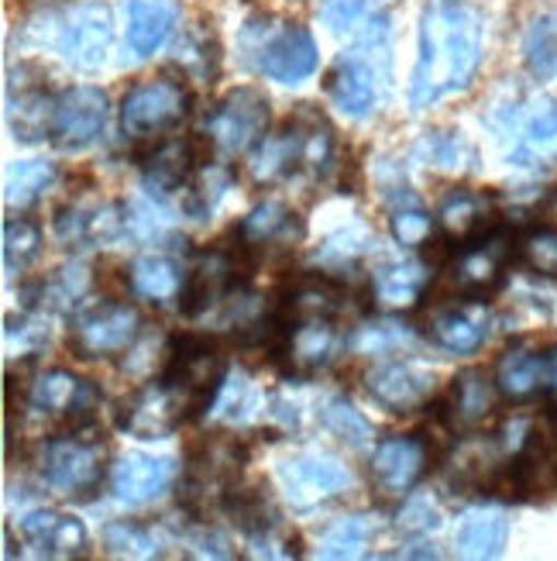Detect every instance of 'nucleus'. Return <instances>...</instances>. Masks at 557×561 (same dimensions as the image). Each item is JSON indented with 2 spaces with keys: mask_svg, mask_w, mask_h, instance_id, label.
Here are the masks:
<instances>
[{
  "mask_svg": "<svg viewBox=\"0 0 557 561\" xmlns=\"http://www.w3.org/2000/svg\"><path fill=\"white\" fill-rule=\"evenodd\" d=\"M141 328H144V321L135 304L96 300L90 307H80L77 321L69 328L66 348L83 362L114 358V355H125L138 345Z\"/></svg>",
  "mask_w": 557,
  "mask_h": 561,
  "instance_id": "nucleus-5",
  "label": "nucleus"
},
{
  "mask_svg": "<svg viewBox=\"0 0 557 561\" xmlns=\"http://www.w3.org/2000/svg\"><path fill=\"white\" fill-rule=\"evenodd\" d=\"M372 400L390 413H414L433 400V376L414 362H379L365 376Z\"/></svg>",
  "mask_w": 557,
  "mask_h": 561,
  "instance_id": "nucleus-19",
  "label": "nucleus"
},
{
  "mask_svg": "<svg viewBox=\"0 0 557 561\" xmlns=\"http://www.w3.org/2000/svg\"><path fill=\"white\" fill-rule=\"evenodd\" d=\"M427 334L448 355H472L489 337V313L486 307H478V300H465L462 307H441L430 313Z\"/></svg>",
  "mask_w": 557,
  "mask_h": 561,
  "instance_id": "nucleus-24",
  "label": "nucleus"
},
{
  "mask_svg": "<svg viewBox=\"0 0 557 561\" xmlns=\"http://www.w3.org/2000/svg\"><path fill=\"white\" fill-rule=\"evenodd\" d=\"M506 541H510V520L492 506L468 510L454 530V548L462 558H499Z\"/></svg>",
  "mask_w": 557,
  "mask_h": 561,
  "instance_id": "nucleus-29",
  "label": "nucleus"
},
{
  "mask_svg": "<svg viewBox=\"0 0 557 561\" xmlns=\"http://www.w3.org/2000/svg\"><path fill=\"white\" fill-rule=\"evenodd\" d=\"M179 21L173 0H125V45L135 59H149L169 42Z\"/></svg>",
  "mask_w": 557,
  "mask_h": 561,
  "instance_id": "nucleus-26",
  "label": "nucleus"
},
{
  "mask_svg": "<svg viewBox=\"0 0 557 561\" xmlns=\"http://www.w3.org/2000/svg\"><path fill=\"white\" fill-rule=\"evenodd\" d=\"M21 538L38 558H83L90 548L83 520L62 510H32L21 517Z\"/></svg>",
  "mask_w": 557,
  "mask_h": 561,
  "instance_id": "nucleus-23",
  "label": "nucleus"
},
{
  "mask_svg": "<svg viewBox=\"0 0 557 561\" xmlns=\"http://www.w3.org/2000/svg\"><path fill=\"white\" fill-rule=\"evenodd\" d=\"M496 386L499 397L513 403H530L557 386V352H537V348H510L496 362Z\"/></svg>",
  "mask_w": 557,
  "mask_h": 561,
  "instance_id": "nucleus-18",
  "label": "nucleus"
},
{
  "mask_svg": "<svg viewBox=\"0 0 557 561\" xmlns=\"http://www.w3.org/2000/svg\"><path fill=\"white\" fill-rule=\"evenodd\" d=\"M481 66V14L462 0H433L420 14V48L409 107L427 111L444 96L465 93Z\"/></svg>",
  "mask_w": 557,
  "mask_h": 561,
  "instance_id": "nucleus-1",
  "label": "nucleus"
},
{
  "mask_svg": "<svg viewBox=\"0 0 557 561\" xmlns=\"http://www.w3.org/2000/svg\"><path fill=\"white\" fill-rule=\"evenodd\" d=\"M489 125L499 138L510 141V165L541 173L557 162V101L534 96L530 104L492 107Z\"/></svg>",
  "mask_w": 557,
  "mask_h": 561,
  "instance_id": "nucleus-4",
  "label": "nucleus"
},
{
  "mask_svg": "<svg viewBox=\"0 0 557 561\" xmlns=\"http://www.w3.org/2000/svg\"><path fill=\"white\" fill-rule=\"evenodd\" d=\"M231 186V169H221V165H200L197 176L189 180V186L183 190V210L193 221H207L213 214V207L224 201V193Z\"/></svg>",
  "mask_w": 557,
  "mask_h": 561,
  "instance_id": "nucleus-36",
  "label": "nucleus"
},
{
  "mask_svg": "<svg viewBox=\"0 0 557 561\" xmlns=\"http://www.w3.org/2000/svg\"><path fill=\"white\" fill-rule=\"evenodd\" d=\"M430 461H433V455H430L423 437H417V434L385 437V442L375 445L372 461H369L375 493L382 500H403L423 479Z\"/></svg>",
  "mask_w": 557,
  "mask_h": 561,
  "instance_id": "nucleus-13",
  "label": "nucleus"
},
{
  "mask_svg": "<svg viewBox=\"0 0 557 561\" xmlns=\"http://www.w3.org/2000/svg\"><path fill=\"white\" fill-rule=\"evenodd\" d=\"M35 466L48 493L62 500H90L107 476V445L96 417L48 437L38 448Z\"/></svg>",
  "mask_w": 557,
  "mask_h": 561,
  "instance_id": "nucleus-3",
  "label": "nucleus"
},
{
  "mask_svg": "<svg viewBox=\"0 0 557 561\" xmlns=\"http://www.w3.org/2000/svg\"><path fill=\"white\" fill-rule=\"evenodd\" d=\"M321 417H324V427L334 437H341L345 445H351V448H369L372 445V437H375L372 424L365 421V413H361L355 403H348L345 397L327 400L324 410H321Z\"/></svg>",
  "mask_w": 557,
  "mask_h": 561,
  "instance_id": "nucleus-38",
  "label": "nucleus"
},
{
  "mask_svg": "<svg viewBox=\"0 0 557 561\" xmlns=\"http://www.w3.org/2000/svg\"><path fill=\"white\" fill-rule=\"evenodd\" d=\"M390 231H393V238L399 241V245L414 249V245H423V241L433 234V217L423 207H417L414 201H409V204H403V207L393 210Z\"/></svg>",
  "mask_w": 557,
  "mask_h": 561,
  "instance_id": "nucleus-43",
  "label": "nucleus"
},
{
  "mask_svg": "<svg viewBox=\"0 0 557 561\" xmlns=\"http://www.w3.org/2000/svg\"><path fill=\"white\" fill-rule=\"evenodd\" d=\"M427 270H430L427 262H403V259L379 262L372 270V297L390 310L414 307L430 286Z\"/></svg>",
  "mask_w": 557,
  "mask_h": 561,
  "instance_id": "nucleus-28",
  "label": "nucleus"
},
{
  "mask_svg": "<svg viewBox=\"0 0 557 561\" xmlns=\"http://www.w3.org/2000/svg\"><path fill=\"white\" fill-rule=\"evenodd\" d=\"M104 548L117 558H155L162 554V541L149 524L138 520H114L104 530Z\"/></svg>",
  "mask_w": 557,
  "mask_h": 561,
  "instance_id": "nucleus-39",
  "label": "nucleus"
},
{
  "mask_svg": "<svg viewBox=\"0 0 557 561\" xmlns=\"http://www.w3.org/2000/svg\"><path fill=\"white\" fill-rule=\"evenodd\" d=\"M53 231L66 249L111 245L120 234H128V207L125 204H101V207L69 204L56 210Z\"/></svg>",
  "mask_w": 557,
  "mask_h": 561,
  "instance_id": "nucleus-20",
  "label": "nucleus"
},
{
  "mask_svg": "<svg viewBox=\"0 0 557 561\" xmlns=\"http://www.w3.org/2000/svg\"><path fill=\"white\" fill-rule=\"evenodd\" d=\"M213 152L228 159L248 156L269 135V96L255 87L231 90L221 104L207 114V131Z\"/></svg>",
  "mask_w": 557,
  "mask_h": 561,
  "instance_id": "nucleus-7",
  "label": "nucleus"
},
{
  "mask_svg": "<svg viewBox=\"0 0 557 561\" xmlns=\"http://www.w3.org/2000/svg\"><path fill=\"white\" fill-rule=\"evenodd\" d=\"M414 159L430 169H441V173H468L478 162V152L462 138V131H427L417 141Z\"/></svg>",
  "mask_w": 557,
  "mask_h": 561,
  "instance_id": "nucleus-32",
  "label": "nucleus"
},
{
  "mask_svg": "<svg viewBox=\"0 0 557 561\" xmlns=\"http://www.w3.org/2000/svg\"><path fill=\"white\" fill-rule=\"evenodd\" d=\"M438 221H441V231L448 238H454L457 245H472V241L486 238L489 231L499 228V214H496V201L489 193H475V190L457 186L441 201Z\"/></svg>",
  "mask_w": 557,
  "mask_h": 561,
  "instance_id": "nucleus-25",
  "label": "nucleus"
},
{
  "mask_svg": "<svg viewBox=\"0 0 557 561\" xmlns=\"http://www.w3.org/2000/svg\"><path fill=\"white\" fill-rule=\"evenodd\" d=\"M390 4L393 0H327L321 8V21L327 24V32L345 35V32H358V28H365L369 21L382 18Z\"/></svg>",
  "mask_w": 557,
  "mask_h": 561,
  "instance_id": "nucleus-40",
  "label": "nucleus"
},
{
  "mask_svg": "<svg viewBox=\"0 0 557 561\" xmlns=\"http://www.w3.org/2000/svg\"><path fill=\"white\" fill-rule=\"evenodd\" d=\"M279 485L289 500V506L300 510V514H310L330 500H337L341 493H348L355 485L351 469L341 458H334L327 451H303V455H289L279 461Z\"/></svg>",
  "mask_w": 557,
  "mask_h": 561,
  "instance_id": "nucleus-8",
  "label": "nucleus"
},
{
  "mask_svg": "<svg viewBox=\"0 0 557 561\" xmlns=\"http://www.w3.org/2000/svg\"><path fill=\"white\" fill-rule=\"evenodd\" d=\"M42 252V228L32 217H8L4 221V270L8 276H21Z\"/></svg>",
  "mask_w": 557,
  "mask_h": 561,
  "instance_id": "nucleus-37",
  "label": "nucleus"
},
{
  "mask_svg": "<svg viewBox=\"0 0 557 561\" xmlns=\"http://www.w3.org/2000/svg\"><path fill=\"white\" fill-rule=\"evenodd\" d=\"M496 376H489L486 369H465L451 379L448 397L438 403L433 417H441L444 424L457 427H478L486 424L496 413Z\"/></svg>",
  "mask_w": 557,
  "mask_h": 561,
  "instance_id": "nucleus-22",
  "label": "nucleus"
},
{
  "mask_svg": "<svg viewBox=\"0 0 557 561\" xmlns=\"http://www.w3.org/2000/svg\"><path fill=\"white\" fill-rule=\"evenodd\" d=\"M173 479H176L173 458L131 451L125 458H117V466L111 469V493L128 506H144L159 500L173 485Z\"/></svg>",
  "mask_w": 557,
  "mask_h": 561,
  "instance_id": "nucleus-21",
  "label": "nucleus"
},
{
  "mask_svg": "<svg viewBox=\"0 0 557 561\" xmlns=\"http://www.w3.org/2000/svg\"><path fill=\"white\" fill-rule=\"evenodd\" d=\"M337 345H341V334H337L330 317H303V321L286 317V337L276 365H286L293 376H310L330 365Z\"/></svg>",
  "mask_w": 557,
  "mask_h": 561,
  "instance_id": "nucleus-17",
  "label": "nucleus"
},
{
  "mask_svg": "<svg viewBox=\"0 0 557 561\" xmlns=\"http://www.w3.org/2000/svg\"><path fill=\"white\" fill-rule=\"evenodd\" d=\"M59 180V169L56 162H45V159H32V162H14L4 176V201L8 207H32L42 193H48Z\"/></svg>",
  "mask_w": 557,
  "mask_h": 561,
  "instance_id": "nucleus-35",
  "label": "nucleus"
},
{
  "mask_svg": "<svg viewBox=\"0 0 557 561\" xmlns=\"http://www.w3.org/2000/svg\"><path fill=\"white\" fill-rule=\"evenodd\" d=\"M183 283H186L183 265H179L173 255H162V252L141 255V259L131 265V270H128V286L138 293V297L152 300V304L179 300Z\"/></svg>",
  "mask_w": 557,
  "mask_h": 561,
  "instance_id": "nucleus-31",
  "label": "nucleus"
},
{
  "mask_svg": "<svg viewBox=\"0 0 557 561\" xmlns=\"http://www.w3.org/2000/svg\"><path fill=\"white\" fill-rule=\"evenodd\" d=\"M520 262L537 276H557V228H537L520 241Z\"/></svg>",
  "mask_w": 557,
  "mask_h": 561,
  "instance_id": "nucleus-42",
  "label": "nucleus"
},
{
  "mask_svg": "<svg viewBox=\"0 0 557 561\" xmlns=\"http://www.w3.org/2000/svg\"><path fill=\"white\" fill-rule=\"evenodd\" d=\"M213 156V145L207 135H193L186 141H159L141 156V183L152 197H169V193L186 190L197 169L207 165Z\"/></svg>",
  "mask_w": 557,
  "mask_h": 561,
  "instance_id": "nucleus-15",
  "label": "nucleus"
},
{
  "mask_svg": "<svg viewBox=\"0 0 557 561\" xmlns=\"http://www.w3.org/2000/svg\"><path fill=\"white\" fill-rule=\"evenodd\" d=\"M114 42V18L104 0H83L77 4L59 28V53L62 59L80 69V72H93L101 69Z\"/></svg>",
  "mask_w": 557,
  "mask_h": 561,
  "instance_id": "nucleus-11",
  "label": "nucleus"
},
{
  "mask_svg": "<svg viewBox=\"0 0 557 561\" xmlns=\"http://www.w3.org/2000/svg\"><path fill=\"white\" fill-rule=\"evenodd\" d=\"M417 334L396 324V321H375V324H365V328H358L351 334L348 345L358 352V355H390L396 348H406V345H414Z\"/></svg>",
  "mask_w": 557,
  "mask_h": 561,
  "instance_id": "nucleus-41",
  "label": "nucleus"
},
{
  "mask_svg": "<svg viewBox=\"0 0 557 561\" xmlns=\"http://www.w3.org/2000/svg\"><path fill=\"white\" fill-rule=\"evenodd\" d=\"M255 66L282 87H300L317 72L321 53L303 24H282L255 45Z\"/></svg>",
  "mask_w": 557,
  "mask_h": 561,
  "instance_id": "nucleus-14",
  "label": "nucleus"
},
{
  "mask_svg": "<svg viewBox=\"0 0 557 561\" xmlns=\"http://www.w3.org/2000/svg\"><path fill=\"white\" fill-rule=\"evenodd\" d=\"M56 96L45 90L42 69L32 62H18L8 72V125L18 141H45L53 135Z\"/></svg>",
  "mask_w": 557,
  "mask_h": 561,
  "instance_id": "nucleus-12",
  "label": "nucleus"
},
{
  "mask_svg": "<svg viewBox=\"0 0 557 561\" xmlns=\"http://www.w3.org/2000/svg\"><path fill=\"white\" fill-rule=\"evenodd\" d=\"M523 59L537 80H557V8L541 11L526 24Z\"/></svg>",
  "mask_w": 557,
  "mask_h": 561,
  "instance_id": "nucleus-34",
  "label": "nucleus"
},
{
  "mask_svg": "<svg viewBox=\"0 0 557 561\" xmlns=\"http://www.w3.org/2000/svg\"><path fill=\"white\" fill-rule=\"evenodd\" d=\"M399 530L406 534H430L441 527V510L430 496H409L399 510Z\"/></svg>",
  "mask_w": 557,
  "mask_h": 561,
  "instance_id": "nucleus-44",
  "label": "nucleus"
},
{
  "mask_svg": "<svg viewBox=\"0 0 557 561\" xmlns=\"http://www.w3.org/2000/svg\"><path fill=\"white\" fill-rule=\"evenodd\" d=\"M189 114V90L179 80H141L120 101V128L131 141H152L176 131Z\"/></svg>",
  "mask_w": 557,
  "mask_h": 561,
  "instance_id": "nucleus-6",
  "label": "nucleus"
},
{
  "mask_svg": "<svg viewBox=\"0 0 557 561\" xmlns=\"http://www.w3.org/2000/svg\"><path fill=\"white\" fill-rule=\"evenodd\" d=\"M28 328H32V321H24V328H21V334H28ZM32 334H38V337H45L48 331H32Z\"/></svg>",
  "mask_w": 557,
  "mask_h": 561,
  "instance_id": "nucleus-45",
  "label": "nucleus"
},
{
  "mask_svg": "<svg viewBox=\"0 0 557 561\" xmlns=\"http://www.w3.org/2000/svg\"><path fill=\"white\" fill-rule=\"evenodd\" d=\"M327 101L341 111L345 117H372L382 111L385 96L393 90V28L390 18H375L358 38L337 53L334 66L327 69Z\"/></svg>",
  "mask_w": 557,
  "mask_h": 561,
  "instance_id": "nucleus-2",
  "label": "nucleus"
},
{
  "mask_svg": "<svg viewBox=\"0 0 557 561\" xmlns=\"http://www.w3.org/2000/svg\"><path fill=\"white\" fill-rule=\"evenodd\" d=\"M379 534V520L369 514H351L334 520L324 534H321V558H361L369 554V545Z\"/></svg>",
  "mask_w": 557,
  "mask_h": 561,
  "instance_id": "nucleus-33",
  "label": "nucleus"
},
{
  "mask_svg": "<svg viewBox=\"0 0 557 561\" xmlns=\"http://www.w3.org/2000/svg\"><path fill=\"white\" fill-rule=\"evenodd\" d=\"M28 407L38 413V417H59L66 421V431L93 421V410H96V386L90 379H80L66 369H48L38 373L28 382Z\"/></svg>",
  "mask_w": 557,
  "mask_h": 561,
  "instance_id": "nucleus-16",
  "label": "nucleus"
},
{
  "mask_svg": "<svg viewBox=\"0 0 557 561\" xmlns=\"http://www.w3.org/2000/svg\"><path fill=\"white\" fill-rule=\"evenodd\" d=\"M107 93L96 87H69L56 93L53 135L48 141L59 152H86L107 128Z\"/></svg>",
  "mask_w": 557,
  "mask_h": 561,
  "instance_id": "nucleus-10",
  "label": "nucleus"
},
{
  "mask_svg": "<svg viewBox=\"0 0 557 561\" xmlns=\"http://www.w3.org/2000/svg\"><path fill=\"white\" fill-rule=\"evenodd\" d=\"M221 510L231 517V524L252 541H269L279 530V510H276L269 490H262V485L231 482L221 496Z\"/></svg>",
  "mask_w": 557,
  "mask_h": 561,
  "instance_id": "nucleus-27",
  "label": "nucleus"
},
{
  "mask_svg": "<svg viewBox=\"0 0 557 561\" xmlns=\"http://www.w3.org/2000/svg\"><path fill=\"white\" fill-rule=\"evenodd\" d=\"M183 424H189V403L183 389H176L162 376L135 389L131 400H125L117 410V427L141 437V442H162V437L176 434Z\"/></svg>",
  "mask_w": 557,
  "mask_h": 561,
  "instance_id": "nucleus-9",
  "label": "nucleus"
},
{
  "mask_svg": "<svg viewBox=\"0 0 557 561\" xmlns=\"http://www.w3.org/2000/svg\"><path fill=\"white\" fill-rule=\"evenodd\" d=\"M234 231L245 241H252L255 249H269V245H293V241L306 234V225L293 207H286L279 201H265Z\"/></svg>",
  "mask_w": 557,
  "mask_h": 561,
  "instance_id": "nucleus-30",
  "label": "nucleus"
}]
</instances>
